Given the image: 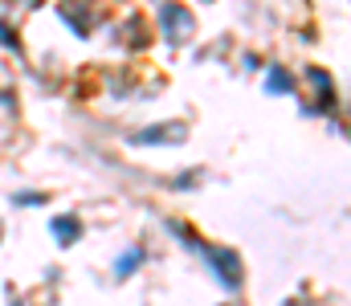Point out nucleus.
<instances>
[]
</instances>
